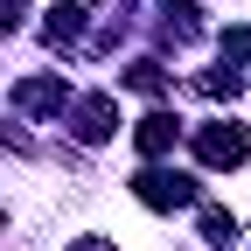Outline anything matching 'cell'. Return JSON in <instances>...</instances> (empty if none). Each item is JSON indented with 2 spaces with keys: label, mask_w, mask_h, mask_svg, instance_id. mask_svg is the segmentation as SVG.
I'll return each instance as SVG.
<instances>
[{
  "label": "cell",
  "mask_w": 251,
  "mask_h": 251,
  "mask_svg": "<svg viewBox=\"0 0 251 251\" xmlns=\"http://www.w3.org/2000/svg\"><path fill=\"white\" fill-rule=\"evenodd\" d=\"M202 161L237 168V161H244V133H237V126H209V133H202Z\"/></svg>",
  "instance_id": "1"
},
{
  "label": "cell",
  "mask_w": 251,
  "mask_h": 251,
  "mask_svg": "<svg viewBox=\"0 0 251 251\" xmlns=\"http://www.w3.org/2000/svg\"><path fill=\"white\" fill-rule=\"evenodd\" d=\"M77 133H84V140H105V133H112V98H91V105H84V126H77Z\"/></svg>",
  "instance_id": "2"
},
{
  "label": "cell",
  "mask_w": 251,
  "mask_h": 251,
  "mask_svg": "<svg viewBox=\"0 0 251 251\" xmlns=\"http://www.w3.org/2000/svg\"><path fill=\"white\" fill-rule=\"evenodd\" d=\"M168 140H175V126H168V119H147V126H140V147H147V153H161Z\"/></svg>",
  "instance_id": "3"
},
{
  "label": "cell",
  "mask_w": 251,
  "mask_h": 251,
  "mask_svg": "<svg viewBox=\"0 0 251 251\" xmlns=\"http://www.w3.org/2000/svg\"><path fill=\"white\" fill-rule=\"evenodd\" d=\"M14 14H21V7H14V0H0V28H14Z\"/></svg>",
  "instance_id": "4"
},
{
  "label": "cell",
  "mask_w": 251,
  "mask_h": 251,
  "mask_svg": "<svg viewBox=\"0 0 251 251\" xmlns=\"http://www.w3.org/2000/svg\"><path fill=\"white\" fill-rule=\"evenodd\" d=\"M77 251H105V244H77Z\"/></svg>",
  "instance_id": "5"
}]
</instances>
